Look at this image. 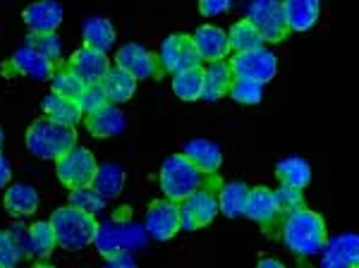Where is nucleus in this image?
Here are the masks:
<instances>
[{
	"instance_id": "1",
	"label": "nucleus",
	"mask_w": 359,
	"mask_h": 268,
	"mask_svg": "<svg viewBox=\"0 0 359 268\" xmlns=\"http://www.w3.org/2000/svg\"><path fill=\"white\" fill-rule=\"evenodd\" d=\"M280 240L294 256H311L323 249L328 242L326 220L311 208H297L287 213L278 223Z\"/></svg>"
},
{
	"instance_id": "2",
	"label": "nucleus",
	"mask_w": 359,
	"mask_h": 268,
	"mask_svg": "<svg viewBox=\"0 0 359 268\" xmlns=\"http://www.w3.org/2000/svg\"><path fill=\"white\" fill-rule=\"evenodd\" d=\"M221 180L218 175H206L199 168L192 166L182 154H175L170 159L163 161L161 166V192L165 194V199L180 203L182 199H187L189 194L199 189H221Z\"/></svg>"
},
{
	"instance_id": "3",
	"label": "nucleus",
	"mask_w": 359,
	"mask_h": 268,
	"mask_svg": "<svg viewBox=\"0 0 359 268\" xmlns=\"http://www.w3.org/2000/svg\"><path fill=\"white\" fill-rule=\"evenodd\" d=\"M50 225H53L57 247L67 249V252H82L89 244H94V235L98 228L96 215L77 211L72 206H62L53 211Z\"/></svg>"
},
{
	"instance_id": "4",
	"label": "nucleus",
	"mask_w": 359,
	"mask_h": 268,
	"mask_svg": "<svg viewBox=\"0 0 359 268\" xmlns=\"http://www.w3.org/2000/svg\"><path fill=\"white\" fill-rule=\"evenodd\" d=\"M94 244L98 254L106 259L115 254H135L147 247V230L127 218L106 220V223H98Z\"/></svg>"
},
{
	"instance_id": "5",
	"label": "nucleus",
	"mask_w": 359,
	"mask_h": 268,
	"mask_svg": "<svg viewBox=\"0 0 359 268\" xmlns=\"http://www.w3.org/2000/svg\"><path fill=\"white\" fill-rule=\"evenodd\" d=\"M72 147H77V132H74V127L57 125L53 120L41 118L32 122V127L27 130V149L36 159L57 161Z\"/></svg>"
},
{
	"instance_id": "6",
	"label": "nucleus",
	"mask_w": 359,
	"mask_h": 268,
	"mask_svg": "<svg viewBox=\"0 0 359 268\" xmlns=\"http://www.w3.org/2000/svg\"><path fill=\"white\" fill-rule=\"evenodd\" d=\"M98 170L96 156L84 147H72L67 154H62L55 161V175L65 187L69 189H82L94 185Z\"/></svg>"
},
{
	"instance_id": "7",
	"label": "nucleus",
	"mask_w": 359,
	"mask_h": 268,
	"mask_svg": "<svg viewBox=\"0 0 359 268\" xmlns=\"http://www.w3.org/2000/svg\"><path fill=\"white\" fill-rule=\"evenodd\" d=\"M177 211H180V230L194 232L199 228H206L218 215V192L213 189L194 192V194H189L187 199L177 203Z\"/></svg>"
},
{
	"instance_id": "8",
	"label": "nucleus",
	"mask_w": 359,
	"mask_h": 268,
	"mask_svg": "<svg viewBox=\"0 0 359 268\" xmlns=\"http://www.w3.org/2000/svg\"><path fill=\"white\" fill-rule=\"evenodd\" d=\"M230 69H233L235 79L254 81V84H269L278 72V60L271 51L259 48L249 51V53H235L230 58Z\"/></svg>"
},
{
	"instance_id": "9",
	"label": "nucleus",
	"mask_w": 359,
	"mask_h": 268,
	"mask_svg": "<svg viewBox=\"0 0 359 268\" xmlns=\"http://www.w3.org/2000/svg\"><path fill=\"white\" fill-rule=\"evenodd\" d=\"M247 17L254 25L259 34H262L264 43L271 41V43H278L287 36V25H285V15H283V3L278 0H257V3L247 5Z\"/></svg>"
},
{
	"instance_id": "10",
	"label": "nucleus",
	"mask_w": 359,
	"mask_h": 268,
	"mask_svg": "<svg viewBox=\"0 0 359 268\" xmlns=\"http://www.w3.org/2000/svg\"><path fill=\"white\" fill-rule=\"evenodd\" d=\"M158 62L163 72L177 74V72H182V69L201 67L204 60L196 53L194 41L189 34H170V36H165V41L161 43Z\"/></svg>"
},
{
	"instance_id": "11",
	"label": "nucleus",
	"mask_w": 359,
	"mask_h": 268,
	"mask_svg": "<svg viewBox=\"0 0 359 268\" xmlns=\"http://www.w3.org/2000/svg\"><path fill=\"white\" fill-rule=\"evenodd\" d=\"M115 67L132 74L135 79H156L163 72L158 62V55H154L151 51L144 48L142 43L120 46V51L115 53Z\"/></svg>"
},
{
	"instance_id": "12",
	"label": "nucleus",
	"mask_w": 359,
	"mask_h": 268,
	"mask_svg": "<svg viewBox=\"0 0 359 268\" xmlns=\"http://www.w3.org/2000/svg\"><path fill=\"white\" fill-rule=\"evenodd\" d=\"M144 230L149 237L158 242L170 240L180 230V211L177 203L170 199H156L147 208V218H144Z\"/></svg>"
},
{
	"instance_id": "13",
	"label": "nucleus",
	"mask_w": 359,
	"mask_h": 268,
	"mask_svg": "<svg viewBox=\"0 0 359 268\" xmlns=\"http://www.w3.org/2000/svg\"><path fill=\"white\" fill-rule=\"evenodd\" d=\"M67 67L72 69L86 86H91V84H101L103 77L108 74V69H111V60H108L106 53H98V51H91V48H86V46H82V48L72 53Z\"/></svg>"
},
{
	"instance_id": "14",
	"label": "nucleus",
	"mask_w": 359,
	"mask_h": 268,
	"mask_svg": "<svg viewBox=\"0 0 359 268\" xmlns=\"http://www.w3.org/2000/svg\"><path fill=\"white\" fill-rule=\"evenodd\" d=\"M359 264V237L355 232L328 240L321 249L323 268H357Z\"/></svg>"
},
{
	"instance_id": "15",
	"label": "nucleus",
	"mask_w": 359,
	"mask_h": 268,
	"mask_svg": "<svg viewBox=\"0 0 359 268\" xmlns=\"http://www.w3.org/2000/svg\"><path fill=\"white\" fill-rule=\"evenodd\" d=\"M192 41H194V48H196V53H199L201 60L218 62V60H225V58L230 55L228 32H223L221 27L201 25L192 34Z\"/></svg>"
},
{
	"instance_id": "16",
	"label": "nucleus",
	"mask_w": 359,
	"mask_h": 268,
	"mask_svg": "<svg viewBox=\"0 0 359 268\" xmlns=\"http://www.w3.org/2000/svg\"><path fill=\"white\" fill-rule=\"evenodd\" d=\"M245 215L259 223L266 230H273L278 223H280L283 215L278 213L276 201H273V192L269 187H252L247 196V206H245Z\"/></svg>"
},
{
	"instance_id": "17",
	"label": "nucleus",
	"mask_w": 359,
	"mask_h": 268,
	"mask_svg": "<svg viewBox=\"0 0 359 268\" xmlns=\"http://www.w3.org/2000/svg\"><path fill=\"white\" fill-rule=\"evenodd\" d=\"M22 20L32 34H55V29L62 25V8L53 0H41L25 8Z\"/></svg>"
},
{
	"instance_id": "18",
	"label": "nucleus",
	"mask_w": 359,
	"mask_h": 268,
	"mask_svg": "<svg viewBox=\"0 0 359 268\" xmlns=\"http://www.w3.org/2000/svg\"><path fill=\"white\" fill-rule=\"evenodd\" d=\"M84 122H86V130L98 139L115 137V134L125 132V125H127L123 110L118 106H113V103H106V106L94 110V113H86Z\"/></svg>"
},
{
	"instance_id": "19",
	"label": "nucleus",
	"mask_w": 359,
	"mask_h": 268,
	"mask_svg": "<svg viewBox=\"0 0 359 268\" xmlns=\"http://www.w3.org/2000/svg\"><path fill=\"white\" fill-rule=\"evenodd\" d=\"M39 189L34 185H27V182H15L5 189V196H3V206L5 211L15 218H25V215H32L39 211Z\"/></svg>"
},
{
	"instance_id": "20",
	"label": "nucleus",
	"mask_w": 359,
	"mask_h": 268,
	"mask_svg": "<svg viewBox=\"0 0 359 268\" xmlns=\"http://www.w3.org/2000/svg\"><path fill=\"white\" fill-rule=\"evenodd\" d=\"M182 156L206 175H216L223 163V154L218 149V144L208 142V139H192V142H187L182 149Z\"/></svg>"
},
{
	"instance_id": "21",
	"label": "nucleus",
	"mask_w": 359,
	"mask_h": 268,
	"mask_svg": "<svg viewBox=\"0 0 359 268\" xmlns=\"http://www.w3.org/2000/svg\"><path fill=\"white\" fill-rule=\"evenodd\" d=\"M13 67L15 72L25 74V77L34 79V81H46L53 77L55 72V65L50 60H46L43 55H39L36 51L27 48V46H22V48H17L13 53Z\"/></svg>"
},
{
	"instance_id": "22",
	"label": "nucleus",
	"mask_w": 359,
	"mask_h": 268,
	"mask_svg": "<svg viewBox=\"0 0 359 268\" xmlns=\"http://www.w3.org/2000/svg\"><path fill=\"white\" fill-rule=\"evenodd\" d=\"M115 27L106 17H86L82 25V41L86 48L98 51V53H108L115 46Z\"/></svg>"
},
{
	"instance_id": "23",
	"label": "nucleus",
	"mask_w": 359,
	"mask_h": 268,
	"mask_svg": "<svg viewBox=\"0 0 359 268\" xmlns=\"http://www.w3.org/2000/svg\"><path fill=\"white\" fill-rule=\"evenodd\" d=\"M235 81L233 69H230L228 60H218V62H208V67H204V89H201V98L204 101H218L230 91V84Z\"/></svg>"
},
{
	"instance_id": "24",
	"label": "nucleus",
	"mask_w": 359,
	"mask_h": 268,
	"mask_svg": "<svg viewBox=\"0 0 359 268\" xmlns=\"http://www.w3.org/2000/svg\"><path fill=\"white\" fill-rule=\"evenodd\" d=\"M321 5L316 0H287L283 3V15H285L287 32H306L316 25Z\"/></svg>"
},
{
	"instance_id": "25",
	"label": "nucleus",
	"mask_w": 359,
	"mask_h": 268,
	"mask_svg": "<svg viewBox=\"0 0 359 268\" xmlns=\"http://www.w3.org/2000/svg\"><path fill=\"white\" fill-rule=\"evenodd\" d=\"M43 108V115L48 120L57 122V125H65V127H77L79 122L84 120V113L82 108H79L77 101H69V98H62L50 91L48 96L43 98L41 103Z\"/></svg>"
},
{
	"instance_id": "26",
	"label": "nucleus",
	"mask_w": 359,
	"mask_h": 268,
	"mask_svg": "<svg viewBox=\"0 0 359 268\" xmlns=\"http://www.w3.org/2000/svg\"><path fill=\"white\" fill-rule=\"evenodd\" d=\"M101 89H103V94H106L108 103L118 106V103H125V101H130V98L135 96L137 79L132 77V74L123 72L120 67H111V69H108V74L101 81Z\"/></svg>"
},
{
	"instance_id": "27",
	"label": "nucleus",
	"mask_w": 359,
	"mask_h": 268,
	"mask_svg": "<svg viewBox=\"0 0 359 268\" xmlns=\"http://www.w3.org/2000/svg\"><path fill=\"white\" fill-rule=\"evenodd\" d=\"M276 177L280 180V185L294 189H304L311 182V166L304 159L290 156V159L278 161L276 166Z\"/></svg>"
},
{
	"instance_id": "28",
	"label": "nucleus",
	"mask_w": 359,
	"mask_h": 268,
	"mask_svg": "<svg viewBox=\"0 0 359 268\" xmlns=\"http://www.w3.org/2000/svg\"><path fill=\"white\" fill-rule=\"evenodd\" d=\"M249 187L245 182H225L218 189V213L228 215V218H240L245 215Z\"/></svg>"
},
{
	"instance_id": "29",
	"label": "nucleus",
	"mask_w": 359,
	"mask_h": 268,
	"mask_svg": "<svg viewBox=\"0 0 359 268\" xmlns=\"http://www.w3.org/2000/svg\"><path fill=\"white\" fill-rule=\"evenodd\" d=\"M91 187H94L106 201L115 199V196H118L125 187L123 166H118V163H103V166H98L94 185H91Z\"/></svg>"
},
{
	"instance_id": "30",
	"label": "nucleus",
	"mask_w": 359,
	"mask_h": 268,
	"mask_svg": "<svg viewBox=\"0 0 359 268\" xmlns=\"http://www.w3.org/2000/svg\"><path fill=\"white\" fill-rule=\"evenodd\" d=\"M201 89H204V67L182 69L172 74V94L180 101H196L201 98Z\"/></svg>"
},
{
	"instance_id": "31",
	"label": "nucleus",
	"mask_w": 359,
	"mask_h": 268,
	"mask_svg": "<svg viewBox=\"0 0 359 268\" xmlns=\"http://www.w3.org/2000/svg\"><path fill=\"white\" fill-rule=\"evenodd\" d=\"M228 41H230V51H235V53H249V51L264 48L262 34L254 29V25L249 20L235 22V25L230 27Z\"/></svg>"
},
{
	"instance_id": "32",
	"label": "nucleus",
	"mask_w": 359,
	"mask_h": 268,
	"mask_svg": "<svg viewBox=\"0 0 359 268\" xmlns=\"http://www.w3.org/2000/svg\"><path fill=\"white\" fill-rule=\"evenodd\" d=\"M55 247H57V242H55V232H53L50 220H39V223H34L32 228H29V249H32L34 256L46 259Z\"/></svg>"
},
{
	"instance_id": "33",
	"label": "nucleus",
	"mask_w": 359,
	"mask_h": 268,
	"mask_svg": "<svg viewBox=\"0 0 359 268\" xmlns=\"http://www.w3.org/2000/svg\"><path fill=\"white\" fill-rule=\"evenodd\" d=\"M50 84H53V94L62 96V98H69V101H79V96H82L84 89H86L84 81L79 79L67 65L62 69H57V72H53Z\"/></svg>"
},
{
	"instance_id": "34",
	"label": "nucleus",
	"mask_w": 359,
	"mask_h": 268,
	"mask_svg": "<svg viewBox=\"0 0 359 268\" xmlns=\"http://www.w3.org/2000/svg\"><path fill=\"white\" fill-rule=\"evenodd\" d=\"M25 46L32 51H36L39 55H43L46 60H50V62L60 60V55H62V43H60V36H57V34H32L29 32Z\"/></svg>"
},
{
	"instance_id": "35",
	"label": "nucleus",
	"mask_w": 359,
	"mask_h": 268,
	"mask_svg": "<svg viewBox=\"0 0 359 268\" xmlns=\"http://www.w3.org/2000/svg\"><path fill=\"white\" fill-rule=\"evenodd\" d=\"M69 206L89 215H96L106 208V199H103L94 187H82V189H72V194H69Z\"/></svg>"
},
{
	"instance_id": "36",
	"label": "nucleus",
	"mask_w": 359,
	"mask_h": 268,
	"mask_svg": "<svg viewBox=\"0 0 359 268\" xmlns=\"http://www.w3.org/2000/svg\"><path fill=\"white\" fill-rule=\"evenodd\" d=\"M273 201H276V208L280 215H287V213L297 211V208H304L302 189L285 187V185H280V187L273 192Z\"/></svg>"
},
{
	"instance_id": "37",
	"label": "nucleus",
	"mask_w": 359,
	"mask_h": 268,
	"mask_svg": "<svg viewBox=\"0 0 359 268\" xmlns=\"http://www.w3.org/2000/svg\"><path fill=\"white\" fill-rule=\"evenodd\" d=\"M230 96L235 98L237 103H245V106H257L264 98V86L254 84V81H245V79H235L230 84Z\"/></svg>"
},
{
	"instance_id": "38",
	"label": "nucleus",
	"mask_w": 359,
	"mask_h": 268,
	"mask_svg": "<svg viewBox=\"0 0 359 268\" xmlns=\"http://www.w3.org/2000/svg\"><path fill=\"white\" fill-rule=\"evenodd\" d=\"M79 108H82V113H94V110L98 108H103L108 103V98L106 94H103V89H101V84H91V86H86L84 89V94L79 96Z\"/></svg>"
},
{
	"instance_id": "39",
	"label": "nucleus",
	"mask_w": 359,
	"mask_h": 268,
	"mask_svg": "<svg viewBox=\"0 0 359 268\" xmlns=\"http://www.w3.org/2000/svg\"><path fill=\"white\" fill-rule=\"evenodd\" d=\"M20 252L15 247V240L8 230H0V268H15L20 264Z\"/></svg>"
},
{
	"instance_id": "40",
	"label": "nucleus",
	"mask_w": 359,
	"mask_h": 268,
	"mask_svg": "<svg viewBox=\"0 0 359 268\" xmlns=\"http://www.w3.org/2000/svg\"><path fill=\"white\" fill-rule=\"evenodd\" d=\"M230 8H233L230 0H201L199 3V13L204 17H218V15L228 13Z\"/></svg>"
},
{
	"instance_id": "41",
	"label": "nucleus",
	"mask_w": 359,
	"mask_h": 268,
	"mask_svg": "<svg viewBox=\"0 0 359 268\" xmlns=\"http://www.w3.org/2000/svg\"><path fill=\"white\" fill-rule=\"evenodd\" d=\"M103 268H137V261L132 254H115L111 259H106Z\"/></svg>"
},
{
	"instance_id": "42",
	"label": "nucleus",
	"mask_w": 359,
	"mask_h": 268,
	"mask_svg": "<svg viewBox=\"0 0 359 268\" xmlns=\"http://www.w3.org/2000/svg\"><path fill=\"white\" fill-rule=\"evenodd\" d=\"M10 180H13V168H10V161L3 156V151H0V189L8 187Z\"/></svg>"
},
{
	"instance_id": "43",
	"label": "nucleus",
	"mask_w": 359,
	"mask_h": 268,
	"mask_svg": "<svg viewBox=\"0 0 359 268\" xmlns=\"http://www.w3.org/2000/svg\"><path fill=\"white\" fill-rule=\"evenodd\" d=\"M257 268H285V266H283L278 259H262L257 264Z\"/></svg>"
},
{
	"instance_id": "44",
	"label": "nucleus",
	"mask_w": 359,
	"mask_h": 268,
	"mask_svg": "<svg viewBox=\"0 0 359 268\" xmlns=\"http://www.w3.org/2000/svg\"><path fill=\"white\" fill-rule=\"evenodd\" d=\"M32 268H55V266H50V264H36V266H32Z\"/></svg>"
},
{
	"instance_id": "45",
	"label": "nucleus",
	"mask_w": 359,
	"mask_h": 268,
	"mask_svg": "<svg viewBox=\"0 0 359 268\" xmlns=\"http://www.w3.org/2000/svg\"><path fill=\"white\" fill-rule=\"evenodd\" d=\"M3 142H5V134H3V130H0V149H3Z\"/></svg>"
}]
</instances>
